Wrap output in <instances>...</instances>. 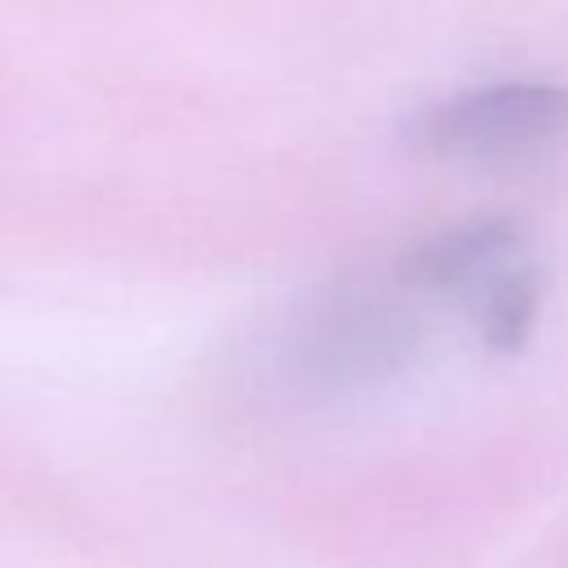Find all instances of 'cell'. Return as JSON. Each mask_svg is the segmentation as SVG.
Masks as SVG:
<instances>
[{
  "instance_id": "3957f363",
  "label": "cell",
  "mask_w": 568,
  "mask_h": 568,
  "mask_svg": "<svg viewBox=\"0 0 568 568\" xmlns=\"http://www.w3.org/2000/svg\"><path fill=\"white\" fill-rule=\"evenodd\" d=\"M524 248H528V231L515 217H470L417 240L399 257L395 280L413 297H444L475 311V302L497 280H506L515 266L528 262Z\"/></svg>"
},
{
  "instance_id": "277c9868",
  "label": "cell",
  "mask_w": 568,
  "mask_h": 568,
  "mask_svg": "<svg viewBox=\"0 0 568 568\" xmlns=\"http://www.w3.org/2000/svg\"><path fill=\"white\" fill-rule=\"evenodd\" d=\"M537 306H541V271H537V262H524L506 280H497L475 302L470 315L493 351H515V346H524V337L537 320Z\"/></svg>"
},
{
  "instance_id": "6da1fadb",
  "label": "cell",
  "mask_w": 568,
  "mask_h": 568,
  "mask_svg": "<svg viewBox=\"0 0 568 568\" xmlns=\"http://www.w3.org/2000/svg\"><path fill=\"white\" fill-rule=\"evenodd\" d=\"M422 342L413 293L390 284H351L324 293L284 342V373L306 395H351L395 377Z\"/></svg>"
},
{
  "instance_id": "7a4b0ae2",
  "label": "cell",
  "mask_w": 568,
  "mask_h": 568,
  "mask_svg": "<svg viewBox=\"0 0 568 568\" xmlns=\"http://www.w3.org/2000/svg\"><path fill=\"white\" fill-rule=\"evenodd\" d=\"M408 138L448 160H524L568 138V84L493 80L448 93L417 111Z\"/></svg>"
}]
</instances>
